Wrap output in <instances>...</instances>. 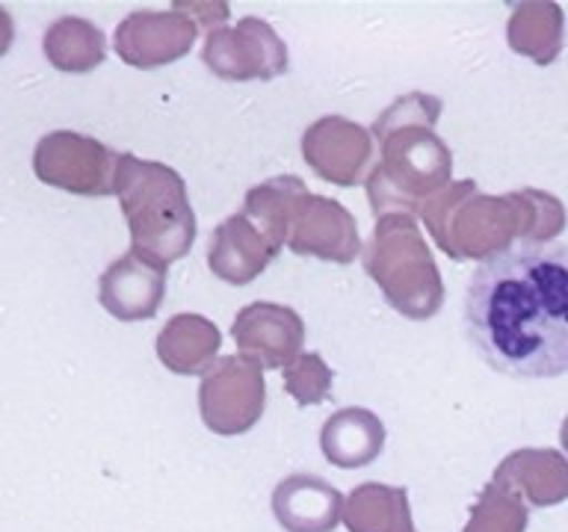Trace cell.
<instances>
[{"label": "cell", "instance_id": "cell-27", "mask_svg": "<svg viewBox=\"0 0 568 532\" xmlns=\"http://www.w3.org/2000/svg\"><path fill=\"white\" fill-rule=\"evenodd\" d=\"M559 443H562V450H566L568 456V415L566 420H562V426H559Z\"/></svg>", "mask_w": 568, "mask_h": 532}, {"label": "cell", "instance_id": "cell-14", "mask_svg": "<svg viewBox=\"0 0 568 532\" xmlns=\"http://www.w3.org/2000/svg\"><path fill=\"white\" fill-rule=\"evenodd\" d=\"M270 509L284 532H335L344 521V494L314 473H291L273 488Z\"/></svg>", "mask_w": 568, "mask_h": 532}, {"label": "cell", "instance_id": "cell-13", "mask_svg": "<svg viewBox=\"0 0 568 532\" xmlns=\"http://www.w3.org/2000/svg\"><path fill=\"white\" fill-rule=\"evenodd\" d=\"M166 296V269L145 264L133 252H124L106 266L98 282V301L110 317L122 323L151 319Z\"/></svg>", "mask_w": 568, "mask_h": 532}, {"label": "cell", "instance_id": "cell-12", "mask_svg": "<svg viewBox=\"0 0 568 532\" xmlns=\"http://www.w3.org/2000/svg\"><path fill=\"white\" fill-rule=\"evenodd\" d=\"M231 337L237 344V355L255 358L266 370H278L302 355L305 323L287 305L248 301L231 323Z\"/></svg>", "mask_w": 568, "mask_h": 532}, {"label": "cell", "instance_id": "cell-2", "mask_svg": "<svg viewBox=\"0 0 568 532\" xmlns=\"http://www.w3.org/2000/svg\"><path fill=\"white\" fill-rule=\"evenodd\" d=\"M429 237L453 260H495L513 252L515 239L524 246H548L566 231V204L545 190H515L486 195L477 181H453L420 211Z\"/></svg>", "mask_w": 568, "mask_h": 532}, {"label": "cell", "instance_id": "cell-26", "mask_svg": "<svg viewBox=\"0 0 568 532\" xmlns=\"http://www.w3.org/2000/svg\"><path fill=\"white\" fill-rule=\"evenodd\" d=\"M12 42H16V21L9 16V9L0 7V57H7Z\"/></svg>", "mask_w": 568, "mask_h": 532}, {"label": "cell", "instance_id": "cell-9", "mask_svg": "<svg viewBox=\"0 0 568 532\" xmlns=\"http://www.w3.org/2000/svg\"><path fill=\"white\" fill-rule=\"evenodd\" d=\"M195 39H199V27L184 12L140 9V12L122 18V24L115 27L113 48L124 65L151 71L186 57L193 51Z\"/></svg>", "mask_w": 568, "mask_h": 532}, {"label": "cell", "instance_id": "cell-4", "mask_svg": "<svg viewBox=\"0 0 568 532\" xmlns=\"http://www.w3.org/2000/svg\"><path fill=\"white\" fill-rule=\"evenodd\" d=\"M115 195L131 231V252L145 264L169 269L190 255L195 243V213L184 177L158 160L122 154Z\"/></svg>", "mask_w": 568, "mask_h": 532}, {"label": "cell", "instance_id": "cell-20", "mask_svg": "<svg viewBox=\"0 0 568 532\" xmlns=\"http://www.w3.org/2000/svg\"><path fill=\"white\" fill-rule=\"evenodd\" d=\"M344 526L349 532H415L408 491L385 482H364L344 500Z\"/></svg>", "mask_w": 568, "mask_h": 532}, {"label": "cell", "instance_id": "cell-25", "mask_svg": "<svg viewBox=\"0 0 568 532\" xmlns=\"http://www.w3.org/2000/svg\"><path fill=\"white\" fill-rule=\"evenodd\" d=\"M172 9L184 12L190 21H195V27H211V30H220L222 21H229L231 9L229 3H172Z\"/></svg>", "mask_w": 568, "mask_h": 532}, {"label": "cell", "instance_id": "cell-17", "mask_svg": "<svg viewBox=\"0 0 568 532\" xmlns=\"http://www.w3.org/2000/svg\"><path fill=\"white\" fill-rule=\"evenodd\" d=\"M385 426L373 411L358 406L341 408L320 429V450L341 470L367 468L385 450Z\"/></svg>", "mask_w": 568, "mask_h": 532}, {"label": "cell", "instance_id": "cell-8", "mask_svg": "<svg viewBox=\"0 0 568 532\" xmlns=\"http://www.w3.org/2000/svg\"><path fill=\"white\" fill-rule=\"evenodd\" d=\"M202 62L213 78L246 83V80L282 78L291 69L287 44L264 18H240L237 24L211 30L204 39Z\"/></svg>", "mask_w": 568, "mask_h": 532}, {"label": "cell", "instance_id": "cell-22", "mask_svg": "<svg viewBox=\"0 0 568 532\" xmlns=\"http://www.w3.org/2000/svg\"><path fill=\"white\" fill-rule=\"evenodd\" d=\"M308 193L305 181L296 175H278L270 177L264 184L252 186L243 198V216L257 225V231L273 243L275 252H282L287 246V231H291V219L296 213L302 195Z\"/></svg>", "mask_w": 568, "mask_h": 532}, {"label": "cell", "instance_id": "cell-1", "mask_svg": "<svg viewBox=\"0 0 568 532\" xmlns=\"http://www.w3.org/2000/svg\"><path fill=\"white\" fill-rule=\"evenodd\" d=\"M462 326L470 349L509 379L568 372V246H518L474 269Z\"/></svg>", "mask_w": 568, "mask_h": 532}, {"label": "cell", "instance_id": "cell-16", "mask_svg": "<svg viewBox=\"0 0 568 532\" xmlns=\"http://www.w3.org/2000/svg\"><path fill=\"white\" fill-rule=\"evenodd\" d=\"M495 482H504L532 509H548L568 500V456L559 450L509 452L495 470Z\"/></svg>", "mask_w": 568, "mask_h": 532}, {"label": "cell", "instance_id": "cell-3", "mask_svg": "<svg viewBox=\"0 0 568 532\" xmlns=\"http://www.w3.org/2000/svg\"><path fill=\"white\" fill-rule=\"evenodd\" d=\"M438 115L442 98L408 92L373 122L379 163L367 175V202L379 219L390 213H420L429 198L453 184V154L433 131Z\"/></svg>", "mask_w": 568, "mask_h": 532}, {"label": "cell", "instance_id": "cell-11", "mask_svg": "<svg viewBox=\"0 0 568 532\" xmlns=\"http://www.w3.org/2000/svg\"><path fill=\"white\" fill-rule=\"evenodd\" d=\"M287 248L293 255L346 266L362 255V237H358L355 216L344 204L328 195L305 193L291 219Z\"/></svg>", "mask_w": 568, "mask_h": 532}, {"label": "cell", "instance_id": "cell-5", "mask_svg": "<svg viewBox=\"0 0 568 532\" xmlns=\"http://www.w3.org/2000/svg\"><path fill=\"white\" fill-rule=\"evenodd\" d=\"M364 273L371 275L390 308L406 319H433L444 305V282L415 216L390 213L376 219L364 248Z\"/></svg>", "mask_w": 568, "mask_h": 532}, {"label": "cell", "instance_id": "cell-19", "mask_svg": "<svg viewBox=\"0 0 568 532\" xmlns=\"http://www.w3.org/2000/svg\"><path fill=\"white\" fill-rule=\"evenodd\" d=\"M506 42L518 57L550 65L566 42V12L559 3H518L506 21Z\"/></svg>", "mask_w": 568, "mask_h": 532}, {"label": "cell", "instance_id": "cell-23", "mask_svg": "<svg viewBox=\"0 0 568 532\" xmlns=\"http://www.w3.org/2000/svg\"><path fill=\"white\" fill-rule=\"evenodd\" d=\"M530 505L504 482H488L479 491L477 503L470 505L465 532H527Z\"/></svg>", "mask_w": 568, "mask_h": 532}, {"label": "cell", "instance_id": "cell-7", "mask_svg": "<svg viewBox=\"0 0 568 532\" xmlns=\"http://www.w3.org/2000/svg\"><path fill=\"white\" fill-rule=\"evenodd\" d=\"M264 367L246 355H225L202 376L199 415L213 434H243L264 417Z\"/></svg>", "mask_w": 568, "mask_h": 532}, {"label": "cell", "instance_id": "cell-10", "mask_svg": "<svg viewBox=\"0 0 568 532\" xmlns=\"http://www.w3.org/2000/svg\"><path fill=\"white\" fill-rule=\"evenodd\" d=\"M373 142V133L353 119L323 115L302 133V157L328 184L355 186L371 168Z\"/></svg>", "mask_w": 568, "mask_h": 532}, {"label": "cell", "instance_id": "cell-15", "mask_svg": "<svg viewBox=\"0 0 568 532\" xmlns=\"http://www.w3.org/2000/svg\"><path fill=\"white\" fill-rule=\"evenodd\" d=\"M275 257H278V252L273 248V243L243 213H234L225 222H220L213 231L211 246H207L211 273L231 287L255 282Z\"/></svg>", "mask_w": 568, "mask_h": 532}, {"label": "cell", "instance_id": "cell-6", "mask_svg": "<svg viewBox=\"0 0 568 532\" xmlns=\"http://www.w3.org/2000/svg\"><path fill=\"white\" fill-rule=\"evenodd\" d=\"M122 154L95 136L78 131H51L36 142L33 172L42 184L71 195H115Z\"/></svg>", "mask_w": 568, "mask_h": 532}, {"label": "cell", "instance_id": "cell-24", "mask_svg": "<svg viewBox=\"0 0 568 532\" xmlns=\"http://www.w3.org/2000/svg\"><path fill=\"white\" fill-rule=\"evenodd\" d=\"M335 372L323 361V355L302 352L284 367V390L296 399V406H320L332 397Z\"/></svg>", "mask_w": 568, "mask_h": 532}, {"label": "cell", "instance_id": "cell-18", "mask_svg": "<svg viewBox=\"0 0 568 532\" xmlns=\"http://www.w3.org/2000/svg\"><path fill=\"white\" fill-rule=\"evenodd\" d=\"M222 331L207 317L175 314L158 335V358L178 376H204L220 361Z\"/></svg>", "mask_w": 568, "mask_h": 532}, {"label": "cell", "instance_id": "cell-21", "mask_svg": "<svg viewBox=\"0 0 568 532\" xmlns=\"http://www.w3.org/2000/svg\"><path fill=\"white\" fill-rule=\"evenodd\" d=\"M42 51L62 74H89L106 60V35L89 18L62 16L44 30Z\"/></svg>", "mask_w": 568, "mask_h": 532}]
</instances>
